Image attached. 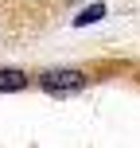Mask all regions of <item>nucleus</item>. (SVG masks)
<instances>
[{"label": "nucleus", "mask_w": 140, "mask_h": 148, "mask_svg": "<svg viewBox=\"0 0 140 148\" xmlns=\"http://www.w3.org/2000/svg\"><path fill=\"white\" fill-rule=\"evenodd\" d=\"M27 74L16 66H0V94H16V90H27Z\"/></svg>", "instance_id": "obj_2"}, {"label": "nucleus", "mask_w": 140, "mask_h": 148, "mask_svg": "<svg viewBox=\"0 0 140 148\" xmlns=\"http://www.w3.org/2000/svg\"><path fill=\"white\" fill-rule=\"evenodd\" d=\"M97 20H105V4H89V8H82V12L74 16V27H89V23H97Z\"/></svg>", "instance_id": "obj_3"}, {"label": "nucleus", "mask_w": 140, "mask_h": 148, "mask_svg": "<svg viewBox=\"0 0 140 148\" xmlns=\"http://www.w3.org/2000/svg\"><path fill=\"white\" fill-rule=\"evenodd\" d=\"M86 70L78 66H51L39 74V86L47 90V94H78V90H86Z\"/></svg>", "instance_id": "obj_1"}]
</instances>
